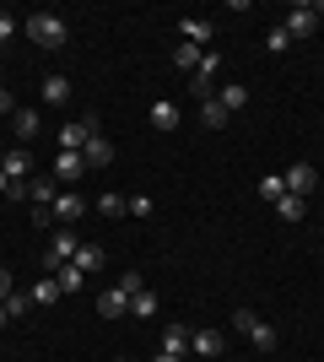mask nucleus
<instances>
[{
	"mask_svg": "<svg viewBox=\"0 0 324 362\" xmlns=\"http://www.w3.org/2000/svg\"><path fill=\"white\" fill-rule=\"evenodd\" d=\"M22 28H28V38H32L38 49H65V38H71V33H65V16H60V11H32Z\"/></svg>",
	"mask_w": 324,
	"mask_h": 362,
	"instance_id": "1",
	"label": "nucleus"
},
{
	"mask_svg": "<svg viewBox=\"0 0 324 362\" xmlns=\"http://www.w3.org/2000/svg\"><path fill=\"white\" fill-rule=\"evenodd\" d=\"M92 136H103V119H97V114H81V119L60 124V151H87Z\"/></svg>",
	"mask_w": 324,
	"mask_h": 362,
	"instance_id": "2",
	"label": "nucleus"
},
{
	"mask_svg": "<svg viewBox=\"0 0 324 362\" xmlns=\"http://www.w3.org/2000/svg\"><path fill=\"white\" fill-rule=\"evenodd\" d=\"M281 28H287V38H313V33H319V6H313V0H297Z\"/></svg>",
	"mask_w": 324,
	"mask_h": 362,
	"instance_id": "3",
	"label": "nucleus"
},
{
	"mask_svg": "<svg viewBox=\"0 0 324 362\" xmlns=\"http://www.w3.org/2000/svg\"><path fill=\"white\" fill-rule=\"evenodd\" d=\"M76 249H81L76 233H54V243H49V255H44V271L54 276L60 265H71V259H76Z\"/></svg>",
	"mask_w": 324,
	"mask_h": 362,
	"instance_id": "4",
	"label": "nucleus"
},
{
	"mask_svg": "<svg viewBox=\"0 0 324 362\" xmlns=\"http://www.w3.org/2000/svg\"><path fill=\"white\" fill-rule=\"evenodd\" d=\"M189 351H195L200 362H211V357L227 351V335H222V330H189Z\"/></svg>",
	"mask_w": 324,
	"mask_h": 362,
	"instance_id": "5",
	"label": "nucleus"
},
{
	"mask_svg": "<svg viewBox=\"0 0 324 362\" xmlns=\"http://www.w3.org/2000/svg\"><path fill=\"white\" fill-rule=\"evenodd\" d=\"M281 184H287V195H308L313 184H319V168L313 163H292L287 173H281Z\"/></svg>",
	"mask_w": 324,
	"mask_h": 362,
	"instance_id": "6",
	"label": "nucleus"
},
{
	"mask_svg": "<svg viewBox=\"0 0 324 362\" xmlns=\"http://www.w3.org/2000/svg\"><path fill=\"white\" fill-rule=\"evenodd\" d=\"M179 38H184V44H195V49H205V44L216 38L211 16H205V22H200V16H184V22H179Z\"/></svg>",
	"mask_w": 324,
	"mask_h": 362,
	"instance_id": "7",
	"label": "nucleus"
},
{
	"mask_svg": "<svg viewBox=\"0 0 324 362\" xmlns=\"http://www.w3.org/2000/svg\"><path fill=\"white\" fill-rule=\"evenodd\" d=\"M0 173H6V179H11V184L32 179V157H28V151H22V146H11V151H6V157H0Z\"/></svg>",
	"mask_w": 324,
	"mask_h": 362,
	"instance_id": "8",
	"label": "nucleus"
},
{
	"mask_svg": "<svg viewBox=\"0 0 324 362\" xmlns=\"http://www.w3.org/2000/svg\"><path fill=\"white\" fill-rule=\"evenodd\" d=\"M81 173H87V157H81V151H60V157H54V184H76Z\"/></svg>",
	"mask_w": 324,
	"mask_h": 362,
	"instance_id": "9",
	"label": "nucleus"
},
{
	"mask_svg": "<svg viewBox=\"0 0 324 362\" xmlns=\"http://www.w3.org/2000/svg\"><path fill=\"white\" fill-rule=\"evenodd\" d=\"M216 76H222V54H211V49H205V60H200V71H195V98H211V81Z\"/></svg>",
	"mask_w": 324,
	"mask_h": 362,
	"instance_id": "10",
	"label": "nucleus"
},
{
	"mask_svg": "<svg viewBox=\"0 0 324 362\" xmlns=\"http://www.w3.org/2000/svg\"><path fill=\"white\" fill-rule=\"evenodd\" d=\"M28 200L32 206H54V200H60V184L49 179V173H32L28 179Z\"/></svg>",
	"mask_w": 324,
	"mask_h": 362,
	"instance_id": "11",
	"label": "nucleus"
},
{
	"mask_svg": "<svg viewBox=\"0 0 324 362\" xmlns=\"http://www.w3.org/2000/svg\"><path fill=\"white\" fill-rule=\"evenodd\" d=\"M87 216V200L76 195V189H60V200H54V222H81Z\"/></svg>",
	"mask_w": 324,
	"mask_h": 362,
	"instance_id": "12",
	"label": "nucleus"
},
{
	"mask_svg": "<svg viewBox=\"0 0 324 362\" xmlns=\"http://www.w3.org/2000/svg\"><path fill=\"white\" fill-rule=\"evenodd\" d=\"M97 314H103V319H124V314H130V292H119V287L97 292Z\"/></svg>",
	"mask_w": 324,
	"mask_h": 362,
	"instance_id": "13",
	"label": "nucleus"
},
{
	"mask_svg": "<svg viewBox=\"0 0 324 362\" xmlns=\"http://www.w3.org/2000/svg\"><path fill=\"white\" fill-rule=\"evenodd\" d=\"M11 130H16V141H32L38 130H44V119H38V108H16V114H11Z\"/></svg>",
	"mask_w": 324,
	"mask_h": 362,
	"instance_id": "14",
	"label": "nucleus"
},
{
	"mask_svg": "<svg viewBox=\"0 0 324 362\" xmlns=\"http://www.w3.org/2000/svg\"><path fill=\"white\" fill-rule=\"evenodd\" d=\"M81 276H92V271H103V243H81L76 249V259H71Z\"/></svg>",
	"mask_w": 324,
	"mask_h": 362,
	"instance_id": "15",
	"label": "nucleus"
},
{
	"mask_svg": "<svg viewBox=\"0 0 324 362\" xmlns=\"http://www.w3.org/2000/svg\"><path fill=\"white\" fill-rule=\"evenodd\" d=\"M248 341H254V351H276V346H281L276 325H265V319H254V325H248Z\"/></svg>",
	"mask_w": 324,
	"mask_h": 362,
	"instance_id": "16",
	"label": "nucleus"
},
{
	"mask_svg": "<svg viewBox=\"0 0 324 362\" xmlns=\"http://www.w3.org/2000/svg\"><path fill=\"white\" fill-rule=\"evenodd\" d=\"M216 103L227 108V114H238V108H248V87H244V81H227V87L216 92Z\"/></svg>",
	"mask_w": 324,
	"mask_h": 362,
	"instance_id": "17",
	"label": "nucleus"
},
{
	"mask_svg": "<svg viewBox=\"0 0 324 362\" xmlns=\"http://www.w3.org/2000/svg\"><path fill=\"white\" fill-rule=\"evenodd\" d=\"M81 157H87V168H108V163H114V141L92 136V141H87V151H81Z\"/></svg>",
	"mask_w": 324,
	"mask_h": 362,
	"instance_id": "18",
	"label": "nucleus"
},
{
	"mask_svg": "<svg viewBox=\"0 0 324 362\" xmlns=\"http://www.w3.org/2000/svg\"><path fill=\"white\" fill-rule=\"evenodd\" d=\"M227 119H232V114L216 103V92H211V98H200V124H205V130H222Z\"/></svg>",
	"mask_w": 324,
	"mask_h": 362,
	"instance_id": "19",
	"label": "nucleus"
},
{
	"mask_svg": "<svg viewBox=\"0 0 324 362\" xmlns=\"http://www.w3.org/2000/svg\"><path fill=\"white\" fill-rule=\"evenodd\" d=\"M60 298H65V292H60V281H54V276H44V281H32V303H38V308H54Z\"/></svg>",
	"mask_w": 324,
	"mask_h": 362,
	"instance_id": "20",
	"label": "nucleus"
},
{
	"mask_svg": "<svg viewBox=\"0 0 324 362\" xmlns=\"http://www.w3.org/2000/svg\"><path fill=\"white\" fill-rule=\"evenodd\" d=\"M44 103H54V108L71 103V81L65 76H44Z\"/></svg>",
	"mask_w": 324,
	"mask_h": 362,
	"instance_id": "21",
	"label": "nucleus"
},
{
	"mask_svg": "<svg viewBox=\"0 0 324 362\" xmlns=\"http://www.w3.org/2000/svg\"><path fill=\"white\" fill-rule=\"evenodd\" d=\"M162 351H168V357H184L189 351V330L184 325H168V330H162Z\"/></svg>",
	"mask_w": 324,
	"mask_h": 362,
	"instance_id": "22",
	"label": "nucleus"
},
{
	"mask_svg": "<svg viewBox=\"0 0 324 362\" xmlns=\"http://www.w3.org/2000/svg\"><path fill=\"white\" fill-rule=\"evenodd\" d=\"M200 60H205V49H195V44H179V49H173V65H179V71H189V76L200 71Z\"/></svg>",
	"mask_w": 324,
	"mask_h": 362,
	"instance_id": "23",
	"label": "nucleus"
},
{
	"mask_svg": "<svg viewBox=\"0 0 324 362\" xmlns=\"http://www.w3.org/2000/svg\"><path fill=\"white\" fill-rule=\"evenodd\" d=\"M152 130H179V103H152Z\"/></svg>",
	"mask_w": 324,
	"mask_h": 362,
	"instance_id": "24",
	"label": "nucleus"
},
{
	"mask_svg": "<svg viewBox=\"0 0 324 362\" xmlns=\"http://www.w3.org/2000/svg\"><path fill=\"white\" fill-rule=\"evenodd\" d=\"M97 211H103V216H124V211H130V200H124L119 189H108V195H97Z\"/></svg>",
	"mask_w": 324,
	"mask_h": 362,
	"instance_id": "25",
	"label": "nucleus"
},
{
	"mask_svg": "<svg viewBox=\"0 0 324 362\" xmlns=\"http://www.w3.org/2000/svg\"><path fill=\"white\" fill-rule=\"evenodd\" d=\"M54 281H60V292L71 298V292H81V281H87V276H81L76 265H60V271H54Z\"/></svg>",
	"mask_w": 324,
	"mask_h": 362,
	"instance_id": "26",
	"label": "nucleus"
},
{
	"mask_svg": "<svg viewBox=\"0 0 324 362\" xmlns=\"http://www.w3.org/2000/svg\"><path fill=\"white\" fill-rule=\"evenodd\" d=\"M276 211L287 216V222H303V211H308V206H303V195H281V200H276Z\"/></svg>",
	"mask_w": 324,
	"mask_h": 362,
	"instance_id": "27",
	"label": "nucleus"
},
{
	"mask_svg": "<svg viewBox=\"0 0 324 362\" xmlns=\"http://www.w3.org/2000/svg\"><path fill=\"white\" fill-rule=\"evenodd\" d=\"M281 195H287V184H281V173H265V179H260V200H270V206H276Z\"/></svg>",
	"mask_w": 324,
	"mask_h": 362,
	"instance_id": "28",
	"label": "nucleus"
},
{
	"mask_svg": "<svg viewBox=\"0 0 324 362\" xmlns=\"http://www.w3.org/2000/svg\"><path fill=\"white\" fill-rule=\"evenodd\" d=\"M130 314H136V319H152L157 314V298H152V292H136V298H130Z\"/></svg>",
	"mask_w": 324,
	"mask_h": 362,
	"instance_id": "29",
	"label": "nucleus"
},
{
	"mask_svg": "<svg viewBox=\"0 0 324 362\" xmlns=\"http://www.w3.org/2000/svg\"><path fill=\"white\" fill-rule=\"evenodd\" d=\"M28 308H32V292H11V298H6V314L11 319H22Z\"/></svg>",
	"mask_w": 324,
	"mask_h": 362,
	"instance_id": "30",
	"label": "nucleus"
},
{
	"mask_svg": "<svg viewBox=\"0 0 324 362\" xmlns=\"http://www.w3.org/2000/svg\"><path fill=\"white\" fill-rule=\"evenodd\" d=\"M265 49H270V54H287V49H292V38H287V28H270V38H265Z\"/></svg>",
	"mask_w": 324,
	"mask_h": 362,
	"instance_id": "31",
	"label": "nucleus"
},
{
	"mask_svg": "<svg viewBox=\"0 0 324 362\" xmlns=\"http://www.w3.org/2000/svg\"><path fill=\"white\" fill-rule=\"evenodd\" d=\"M11 38H16V16L0 11V44H11Z\"/></svg>",
	"mask_w": 324,
	"mask_h": 362,
	"instance_id": "32",
	"label": "nucleus"
},
{
	"mask_svg": "<svg viewBox=\"0 0 324 362\" xmlns=\"http://www.w3.org/2000/svg\"><path fill=\"white\" fill-rule=\"evenodd\" d=\"M32 227H54V206H32Z\"/></svg>",
	"mask_w": 324,
	"mask_h": 362,
	"instance_id": "33",
	"label": "nucleus"
},
{
	"mask_svg": "<svg viewBox=\"0 0 324 362\" xmlns=\"http://www.w3.org/2000/svg\"><path fill=\"white\" fill-rule=\"evenodd\" d=\"M119 292H130V298H136V292H146V281H140V276L130 271V276H119Z\"/></svg>",
	"mask_w": 324,
	"mask_h": 362,
	"instance_id": "34",
	"label": "nucleus"
},
{
	"mask_svg": "<svg viewBox=\"0 0 324 362\" xmlns=\"http://www.w3.org/2000/svg\"><path fill=\"white\" fill-rule=\"evenodd\" d=\"M11 298V271H0V303Z\"/></svg>",
	"mask_w": 324,
	"mask_h": 362,
	"instance_id": "35",
	"label": "nucleus"
},
{
	"mask_svg": "<svg viewBox=\"0 0 324 362\" xmlns=\"http://www.w3.org/2000/svg\"><path fill=\"white\" fill-rule=\"evenodd\" d=\"M0 114H16V103H11V92L0 87Z\"/></svg>",
	"mask_w": 324,
	"mask_h": 362,
	"instance_id": "36",
	"label": "nucleus"
},
{
	"mask_svg": "<svg viewBox=\"0 0 324 362\" xmlns=\"http://www.w3.org/2000/svg\"><path fill=\"white\" fill-rule=\"evenodd\" d=\"M0 195H11V179H6V173H0Z\"/></svg>",
	"mask_w": 324,
	"mask_h": 362,
	"instance_id": "37",
	"label": "nucleus"
},
{
	"mask_svg": "<svg viewBox=\"0 0 324 362\" xmlns=\"http://www.w3.org/2000/svg\"><path fill=\"white\" fill-rule=\"evenodd\" d=\"M6 325H11V314H6V303H0V330H6Z\"/></svg>",
	"mask_w": 324,
	"mask_h": 362,
	"instance_id": "38",
	"label": "nucleus"
},
{
	"mask_svg": "<svg viewBox=\"0 0 324 362\" xmlns=\"http://www.w3.org/2000/svg\"><path fill=\"white\" fill-rule=\"evenodd\" d=\"M157 362H184V357H168V351H157Z\"/></svg>",
	"mask_w": 324,
	"mask_h": 362,
	"instance_id": "39",
	"label": "nucleus"
},
{
	"mask_svg": "<svg viewBox=\"0 0 324 362\" xmlns=\"http://www.w3.org/2000/svg\"><path fill=\"white\" fill-rule=\"evenodd\" d=\"M319 16H324V6H319Z\"/></svg>",
	"mask_w": 324,
	"mask_h": 362,
	"instance_id": "40",
	"label": "nucleus"
}]
</instances>
